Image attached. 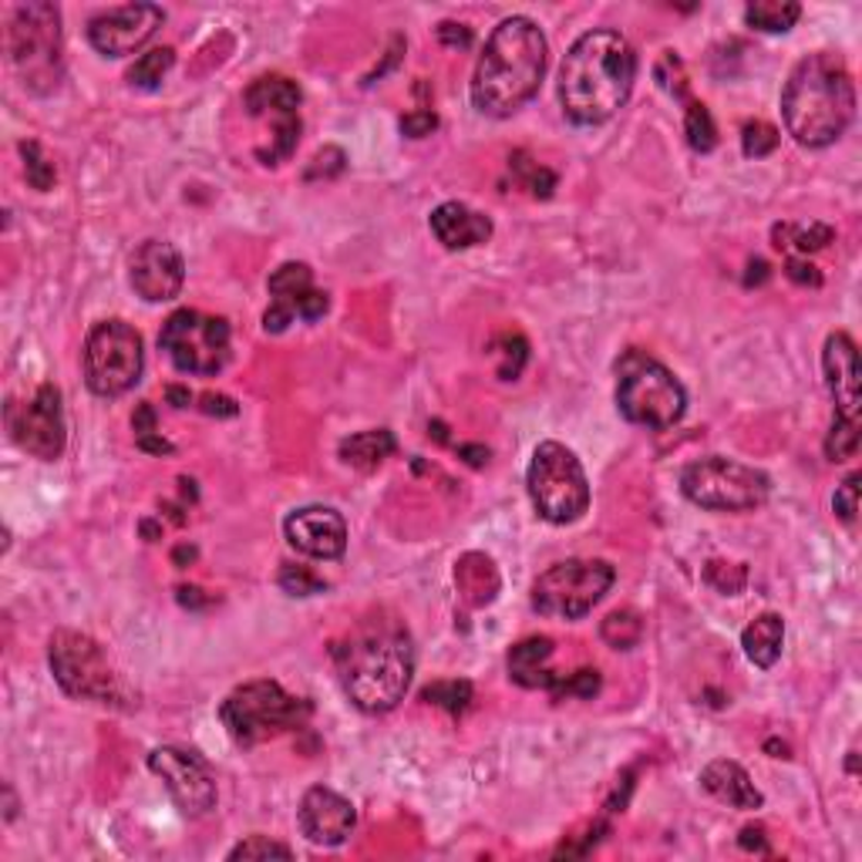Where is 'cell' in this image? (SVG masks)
<instances>
[{"label":"cell","instance_id":"obj_2","mask_svg":"<svg viewBox=\"0 0 862 862\" xmlns=\"http://www.w3.org/2000/svg\"><path fill=\"white\" fill-rule=\"evenodd\" d=\"M337 663V681L364 715H384L405 701L415 674L411 634L395 620H371L347 640L331 647Z\"/></svg>","mask_w":862,"mask_h":862},{"label":"cell","instance_id":"obj_24","mask_svg":"<svg viewBox=\"0 0 862 862\" xmlns=\"http://www.w3.org/2000/svg\"><path fill=\"white\" fill-rule=\"evenodd\" d=\"M701 789L708 795H715L718 802L731 805V809H741V812H755L765 805V795L755 789L752 775L731 758H715L711 765H704Z\"/></svg>","mask_w":862,"mask_h":862},{"label":"cell","instance_id":"obj_59","mask_svg":"<svg viewBox=\"0 0 862 862\" xmlns=\"http://www.w3.org/2000/svg\"><path fill=\"white\" fill-rule=\"evenodd\" d=\"M765 752H768L771 758H792V755H789V744H786V741H778V738H768V741H765Z\"/></svg>","mask_w":862,"mask_h":862},{"label":"cell","instance_id":"obj_30","mask_svg":"<svg viewBox=\"0 0 862 862\" xmlns=\"http://www.w3.org/2000/svg\"><path fill=\"white\" fill-rule=\"evenodd\" d=\"M799 17H802V8L795 0H755V4L744 8L749 27L765 31V34H786L795 27Z\"/></svg>","mask_w":862,"mask_h":862},{"label":"cell","instance_id":"obj_15","mask_svg":"<svg viewBox=\"0 0 862 862\" xmlns=\"http://www.w3.org/2000/svg\"><path fill=\"white\" fill-rule=\"evenodd\" d=\"M8 431L21 452L55 462L64 452L68 428H64V408H61V391L48 381L34 391L27 405L11 402L8 405Z\"/></svg>","mask_w":862,"mask_h":862},{"label":"cell","instance_id":"obj_37","mask_svg":"<svg viewBox=\"0 0 862 862\" xmlns=\"http://www.w3.org/2000/svg\"><path fill=\"white\" fill-rule=\"evenodd\" d=\"M21 159H24V176H27V185L37 189V192H48L58 179L55 172V163L45 155V148L37 142H21Z\"/></svg>","mask_w":862,"mask_h":862},{"label":"cell","instance_id":"obj_41","mask_svg":"<svg viewBox=\"0 0 862 862\" xmlns=\"http://www.w3.org/2000/svg\"><path fill=\"white\" fill-rule=\"evenodd\" d=\"M347 169V155H344V148L340 145H324L321 152H313V159H310V166L303 169V179L307 182H327V179H337L340 172Z\"/></svg>","mask_w":862,"mask_h":862},{"label":"cell","instance_id":"obj_43","mask_svg":"<svg viewBox=\"0 0 862 862\" xmlns=\"http://www.w3.org/2000/svg\"><path fill=\"white\" fill-rule=\"evenodd\" d=\"M600 694V674L594 668H583V671H573L570 678H560L553 684V697L563 701V697H597Z\"/></svg>","mask_w":862,"mask_h":862},{"label":"cell","instance_id":"obj_19","mask_svg":"<svg viewBox=\"0 0 862 862\" xmlns=\"http://www.w3.org/2000/svg\"><path fill=\"white\" fill-rule=\"evenodd\" d=\"M287 542L310 560H340L347 550V523L331 505L294 508L284 523Z\"/></svg>","mask_w":862,"mask_h":862},{"label":"cell","instance_id":"obj_9","mask_svg":"<svg viewBox=\"0 0 862 862\" xmlns=\"http://www.w3.org/2000/svg\"><path fill=\"white\" fill-rule=\"evenodd\" d=\"M529 499L539 519L553 523V526H570L583 519V513L590 508V482L579 458L560 445V442H539L526 472Z\"/></svg>","mask_w":862,"mask_h":862},{"label":"cell","instance_id":"obj_26","mask_svg":"<svg viewBox=\"0 0 862 862\" xmlns=\"http://www.w3.org/2000/svg\"><path fill=\"white\" fill-rule=\"evenodd\" d=\"M455 586L458 594L468 607H489L495 597H499V570L495 563L486 556V553H465L458 563H455Z\"/></svg>","mask_w":862,"mask_h":862},{"label":"cell","instance_id":"obj_22","mask_svg":"<svg viewBox=\"0 0 862 862\" xmlns=\"http://www.w3.org/2000/svg\"><path fill=\"white\" fill-rule=\"evenodd\" d=\"M270 307L263 313V331L266 334H284L294 318H297V310H300V300L313 290V273L307 263H284L270 273Z\"/></svg>","mask_w":862,"mask_h":862},{"label":"cell","instance_id":"obj_29","mask_svg":"<svg viewBox=\"0 0 862 862\" xmlns=\"http://www.w3.org/2000/svg\"><path fill=\"white\" fill-rule=\"evenodd\" d=\"M771 240H775V250L795 247L799 253H815V250H826L836 240V229L829 223H809V226L778 223L771 229Z\"/></svg>","mask_w":862,"mask_h":862},{"label":"cell","instance_id":"obj_16","mask_svg":"<svg viewBox=\"0 0 862 862\" xmlns=\"http://www.w3.org/2000/svg\"><path fill=\"white\" fill-rule=\"evenodd\" d=\"M148 768H152V775L163 778V786L169 789V795L182 815L200 818V815H209L216 809V778H213L209 765L195 752L172 749V744H166V749H152Z\"/></svg>","mask_w":862,"mask_h":862},{"label":"cell","instance_id":"obj_21","mask_svg":"<svg viewBox=\"0 0 862 862\" xmlns=\"http://www.w3.org/2000/svg\"><path fill=\"white\" fill-rule=\"evenodd\" d=\"M822 374H826L829 395L836 402V415L859 421L862 364H859V347L846 331H836L826 337V347H822Z\"/></svg>","mask_w":862,"mask_h":862},{"label":"cell","instance_id":"obj_49","mask_svg":"<svg viewBox=\"0 0 862 862\" xmlns=\"http://www.w3.org/2000/svg\"><path fill=\"white\" fill-rule=\"evenodd\" d=\"M435 34H439V41H442L445 48H452V51H465V48H472V41H476L472 27L455 24V21H442Z\"/></svg>","mask_w":862,"mask_h":862},{"label":"cell","instance_id":"obj_8","mask_svg":"<svg viewBox=\"0 0 862 862\" xmlns=\"http://www.w3.org/2000/svg\"><path fill=\"white\" fill-rule=\"evenodd\" d=\"M48 663L64 694L77 701L111 704V708H119V704L132 708V704H125L129 687L119 668H115L108 650L95 637L77 631H55L48 640Z\"/></svg>","mask_w":862,"mask_h":862},{"label":"cell","instance_id":"obj_13","mask_svg":"<svg viewBox=\"0 0 862 862\" xmlns=\"http://www.w3.org/2000/svg\"><path fill=\"white\" fill-rule=\"evenodd\" d=\"M159 347L182 374H219L229 361V324L200 310H176L159 331Z\"/></svg>","mask_w":862,"mask_h":862},{"label":"cell","instance_id":"obj_45","mask_svg":"<svg viewBox=\"0 0 862 862\" xmlns=\"http://www.w3.org/2000/svg\"><path fill=\"white\" fill-rule=\"evenodd\" d=\"M657 82L663 92H671L674 98H687V74H684V64L674 51H663L660 64H657Z\"/></svg>","mask_w":862,"mask_h":862},{"label":"cell","instance_id":"obj_60","mask_svg":"<svg viewBox=\"0 0 862 862\" xmlns=\"http://www.w3.org/2000/svg\"><path fill=\"white\" fill-rule=\"evenodd\" d=\"M139 529H142L145 542H155V539L163 536V526H159V523H152V519H142V523H139Z\"/></svg>","mask_w":862,"mask_h":862},{"label":"cell","instance_id":"obj_46","mask_svg":"<svg viewBox=\"0 0 862 862\" xmlns=\"http://www.w3.org/2000/svg\"><path fill=\"white\" fill-rule=\"evenodd\" d=\"M859 482H862V476L852 472V476L836 489V495H833V508H836V516H839L842 523H855V513H859Z\"/></svg>","mask_w":862,"mask_h":862},{"label":"cell","instance_id":"obj_39","mask_svg":"<svg viewBox=\"0 0 862 862\" xmlns=\"http://www.w3.org/2000/svg\"><path fill=\"white\" fill-rule=\"evenodd\" d=\"M855 452H859V421L836 415L829 435H826V455H829V462H846Z\"/></svg>","mask_w":862,"mask_h":862},{"label":"cell","instance_id":"obj_51","mask_svg":"<svg viewBox=\"0 0 862 862\" xmlns=\"http://www.w3.org/2000/svg\"><path fill=\"white\" fill-rule=\"evenodd\" d=\"M132 428H135V439L142 435H152V431H159V424H155V408L148 402H142L132 415Z\"/></svg>","mask_w":862,"mask_h":862},{"label":"cell","instance_id":"obj_17","mask_svg":"<svg viewBox=\"0 0 862 862\" xmlns=\"http://www.w3.org/2000/svg\"><path fill=\"white\" fill-rule=\"evenodd\" d=\"M166 11L155 4H125L101 11L88 21V41L105 58L135 55L148 37L163 27Z\"/></svg>","mask_w":862,"mask_h":862},{"label":"cell","instance_id":"obj_11","mask_svg":"<svg viewBox=\"0 0 862 862\" xmlns=\"http://www.w3.org/2000/svg\"><path fill=\"white\" fill-rule=\"evenodd\" d=\"M616 579L607 560H566L532 583V610L553 620H579L590 613Z\"/></svg>","mask_w":862,"mask_h":862},{"label":"cell","instance_id":"obj_50","mask_svg":"<svg viewBox=\"0 0 862 862\" xmlns=\"http://www.w3.org/2000/svg\"><path fill=\"white\" fill-rule=\"evenodd\" d=\"M200 411L209 418H237L240 405L229 395H219V391H206V395H200Z\"/></svg>","mask_w":862,"mask_h":862},{"label":"cell","instance_id":"obj_40","mask_svg":"<svg viewBox=\"0 0 862 862\" xmlns=\"http://www.w3.org/2000/svg\"><path fill=\"white\" fill-rule=\"evenodd\" d=\"M277 583H280V590L290 597H318L327 590V583L318 573H310L307 566H294V563H284Z\"/></svg>","mask_w":862,"mask_h":862},{"label":"cell","instance_id":"obj_32","mask_svg":"<svg viewBox=\"0 0 862 862\" xmlns=\"http://www.w3.org/2000/svg\"><path fill=\"white\" fill-rule=\"evenodd\" d=\"M684 135H687V145L694 152H711L718 145V125L711 119V111L704 101H691L684 105Z\"/></svg>","mask_w":862,"mask_h":862},{"label":"cell","instance_id":"obj_54","mask_svg":"<svg viewBox=\"0 0 862 862\" xmlns=\"http://www.w3.org/2000/svg\"><path fill=\"white\" fill-rule=\"evenodd\" d=\"M139 442V448L142 452H148V455H172L176 452V445L172 442H166L159 431H152V435H142V439H135Z\"/></svg>","mask_w":862,"mask_h":862},{"label":"cell","instance_id":"obj_36","mask_svg":"<svg viewBox=\"0 0 862 862\" xmlns=\"http://www.w3.org/2000/svg\"><path fill=\"white\" fill-rule=\"evenodd\" d=\"M704 583L718 590L721 597H738L749 586V566L728 563V560H708L704 563Z\"/></svg>","mask_w":862,"mask_h":862},{"label":"cell","instance_id":"obj_14","mask_svg":"<svg viewBox=\"0 0 862 862\" xmlns=\"http://www.w3.org/2000/svg\"><path fill=\"white\" fill-rule=\"evenodd\" d=\"M300 101L303 92L297 82L284 74H263L247 88L243 105L253 119H273V135L266 148H256V159L263 166H280L300 145Z\"/></svg>","mask_w":862,"mask_h":862},{"label":"cell","instance_id":"obj_25","mask_svg":"<svg viewBox=\"0 0 862 862\" xmlns=\"http://www.w3.org/2000/svg\"><path fill=\"white\" fill-rule=\"evenodd\" d=\"M553 657V640L550 637H526L519 640L513 650H508V678H513L519 687H542L553 691V684L560 681V674H553L546 663Z\"/></svg>","mask_w":862,"mask_h":862},{"label":"cell","instance_id":"obj_58","mask_svg":"<svg viewBox=\"0 0 862 862\" xmlns=\"http://www.w3.org/2000/svg\"><path fill=\"white\" fill-rule=\"evenodd\" d=\"M192 560H195V546H189V542L176 546V553H172V563H176L179 570H185V566H189Z\"/></svg>","mask_w":862,"mask_h":862},{"label":"cell","instance_id":"obj_28","mask_svg":"<svg viewBox=\"0 0 862 862\" xmlns=\"http://www.w3.org/2000/svg\"><path fill=\"white\" fill-rule=\"evenodd\" d=\"M395 435L387 428H368L340 442V462L358 468V472H374V468L395 452Z\"/></svg>","mask_w":862,"mask_h":862},{"label":"cell","instance_id":"obj_12","mask_svg":"<svg viewBox=\"0 0 862 862\" xmlns=\"http://www.w3.org/2000/svg\"><path fill=\"white\" fill-rule=\"evenodd\" d=\"M142 337L125 321H101L85 340V384L98 398H119L142 378Z\"/></svg>","mask_w":862,"mask_h":862},{"label":"cell","instance_id":"obj_5","mask_svg":"<svg viewBox=\"0 0 862 862\" xmlns=\"http://www.w3.org/2000/svg\"><path fill=\"white\" fill-rule=\"evenodd\" d=\"M310 715H313L310 701L287 694L270 678L240 684L219 704V721L240 749H256V744L270 738L300 731L310 721Z\"/></svg>","mask_w":862,"mask_h":862},{"label":"cell","instance_id":"obj_56","mask_svg":"<svg viewBox=\"0 0 862 862\" xmlns=\"http://www.w3.org/2000/svg\"><path fill=\"white\" fill-rule=\"evenodd\" d=\"M768 280V263L765 260H752L749 273H744V287H762Z\"/></svg>","mask_w":862,"mask_h":862},{"label":"cell","instance_id":"obj_44","mask_svg":"<svg viewBox=\"0 0 862 862\" xmlns=\"http://www.w3.org/2000/svg\"><path fill=\"white\" fill-rule=\"evenodd\" d=\"M273 855H277V859H290L294 849L284 846V842H277V839H270V836H250L240 846L229 849V859H273Z\"/></svg>","mask_w":862,"mask_h":862},{"label":"cell","instance_id":"obj_23","mask_svg":"<svg viewBox=\"0 0 862 862\" xmlns=\"http://www.w3.org/2000/svg\"><path fill=\"white\" fill-rule=\"evenodd\" d=\"M428 223L445 250H472L492 237V219L465 203H442Z\"/></svg>","mask_w":862,"mask_h":862},{"label":"cell","instance_id":"obj_61","mask_svg":"<svg viewBox=\"0 0 862 862\" xmlns=\"http://www.w3.org/2000/svg\"><path fill=\"white\" fill-rule=\"evenodd\" d=\"M428 431H435V439H439V442H448V428H445L442 421H431Z\"/></svg>","mask_w":862,"mask_h":862},{"label":"cell","instance_id":"obj_20","mask_svg":"<svg viewBox=\"0 0 862 862\" xmlns=\"http://www.w3.org/2000/svg\"><path fill=\"white\" fill-rule=\"evenodd\" d=\"M297 818H300V833L313 846H340L350 839V833L358 826V812L350 805V799L324 786H313L303 795Z\"/></svg>","mask_w":862,"mask_h":862},{"label":"cell","instance_id":"obj_42","mask_svg":"<svg viewBox=\"0 0 862 862\" xmlns=\"http://www.w3.org/2000/svg\"><path fill=\"white\" fill-rule=\"evenodd\" d=\"M778 148V129L768 125V122H749L741 129V152L749 155V159H765Z\"/></svg>","mask_w":862,"mask_h":862},{"label":"cell","instance_id":"obj_1","mask_svg":"<svg viewBox=\"0 0 862 862\" xmlns=\"http://www.w3.org/2000/svg\"><path fill=\"white\" fill-rule=\"evenodd\" d=\"M637 82V51L613 27L586 31L560 68V105L573 125H603L626 105Z\"/></svg>","mask_w":862,"mask_h":862},{"label":"cell","instance_id":"obj_7","mask_svg":"<svg viewBox=\"0 0 862 862\" xmlns=\"http://www.w3.org/2000/svg\"><path fill=\"white\" fill-rule=\"evenodd\" d=\"M8 51L31 95H48L64 77V41H61V11L48 0L21 4L11 14Z\"/></svg>","mask_w":862,"mask_h":862},{"label":"cell","instance_id":"obj_57","mask_svg":"<svg viewBox=\"0 0 862 862\" xmlns=\"http://www.w3.org/2000/svg\"><path fill=\"white\" fill-rule=\"evenodd\" d=\"M166 402H169L172 408H189V405H192V391L182 387V384H169V387H166Z\"/></svg>","mask_w":862,"mask_h":862},{"label":"cell","instance_id":"obj_31","mask_svg":"<svg viewBox=\"0 0 862 862\" xmlns=\"http://www.w3.org/2000/svg\"><path fill=\"white\" fill-rule=\"evenodd\" d=\"M600 637L603 644H610L613 650H634L644 640V616L634 607H623L607 613V620L600 623Z\"/></svg>","mask_w":862,"mask_h":862},{"label":"cell","instance_id":"obj_53","mask_svg":"<svg viewBox=\"0 0 862 862\" xmlns=\"http://www.w3.org/2000/svg\"><path fill=\"white\" fill-rule=\"evenodd\" d=\"M176 600H179L182 607H189V610H203V607L213 603V597H203L200 586H179V590H176Z\"/></svg>","mask_w":862,"mask_h":862},{"label":"cell","instance_id":"obj_55","mask_svg":"<svg viewBox=\"0 0 862 862\" xmlns=\"http://www.w3.org/2000/svg\"><path fill=\"white\" fill-rule=\"evenodd\" d=\"M489 448L486 445H458V458H465L472 468H486L489 465Z\"/></svg>","mask_w":862,"mask_h":862},{"label":"cell","instance_id":"obj_34","mask_svg":"<svg viewBox=\"0 0 862 862\" xmlns=\"http://www.w3.org/2000/svg\"><path fill=\"white\" fill-rule=\"evenodd\" d=\"M492 355H499V378L502 381H516L529 361V340L523 334H499L492 344Z\"/></svg>","mask_w":862,"mask_h":862},{"label":"cell","instance_id":"obj_52","mask_svg":"<svg viewBox=\"0 0 862 862\" xmlns=\"http://www.w3.org/2000/svg\"><path fill=\"white\" fill-rule=\"evenodd\" d=\"M738 842H741V849H749V852H768V839H765L762 826H744Z\"/></svg>","mask_w":862,"mask_h":862},{"label":"cell","instance_id":"obj_6","mask_svg":"<svg viewBox=\"0 0 862 862\" xmlns=\"http://www.w3.org/2000/svg\"><path fill=\"white\" fill-rule=\"evenodd\" d=\"M616 411L654 431L674 428L687 411V391L657 358L640 347L623 350L616 361Z\"/></svg>","mask_w":862,"mask_h":862},{"label":"cell","instance_id":"obj_10","mask_svg":"<svg viewBox=\"0 0 862 862\" xmlns=\"http://www.w3.org/2000/svg\"><path fill=\"white\" fill-rule=\"evenodd\" d=\"M681 492L687 502L711 508V513H752L768 502L771 479L755 465L708 455L691 462L681 472Z\"/></svg>","mask_w":862,"mask_h":862},{"label":"cell","instance_id":"obj_48","mask_svg":"<svg viewBox=\"0 0 862 862\" xmlns=\"http://www.w3.org/2000/svg\"><path fill=\"white\" fill-rule=\"evenodd\" d=\"M786 277L799 287H822V273L812 260L805 256H789L786 260Z\"/></svg>","mask_w":862,"mask_h":862},{"label":"cell","instance_id":"obj_4","mask_svg":"<svg viewBox=\"0 0 862 862\" xmlns=\"http://www.w3.org/2000/svg\"><path fill=\"white\" fill-rule=\"evenodd\" d=\"M781 119L805 148L839 142L855 119V85L846 61L833 51L805 55L781 88Z\"/></svg>","mask_w":862,"mask_h":862},{"label":"cell","instance_id":"obj_33","mask_svg":"<svg viewBox=\"0 0 862 862\" xmlns=\"http://www.w3.org/2000/svg\"><path fill=\"white\" fill-rule=\"evenodd\" d=\"M172 64H176V51L172 48H152L129 68L125 77H129L132 88H155L169 74Z\"/></svg>","mask_w":862,"mask_h":862},{"label":"cell","instance_id":"obj_3","mask_svg":"<svg viewBox=\"0 0 862 862\" xmlns=\"http://www.w3.org/2000/svg\"><path fill=\"white\" fill-rule=\"evenodd\" d=\"M550 45L536 21L505 17L486 41L472 74V105L489 119H508L542 85Z\"/></svg>","mask_w":862,"mask_h":862},{"label":"cell","instance_id":"obj_47","mask_svg":"<svg viewBox=\"0 0 862 862\" xmlns=\"http://www.w3.org/2000/svg\"><path fill=\"white\" fill-rule=\"evenodd\" d=\"M402 132L408 135V139H424V135H431L439 129V115L431 111V108H415V111H408V115H402Z\"/></svg>","mask_w":862,"mask_h":862},{"label":"cell","instance_id":"obj_38","mask_svg":"<svg viewBox=\"0 0 862 862\" xmlns=\"http://www.w3.org/2000/svg\"><path fill=\"white\" fill-rule=\"evenodd\" d=\"M508 163H513V172H519V182L536 195V200H550L553 189H556V172L553 169H542V166L529 163L526 152H516Z\"/></svg>","mask_w":862,"mask_h":862},{"label":"cell","instance_id":"obj_27","mask_svg":"<svg viewBox=\"0 0 862 862\" xmlns=\"http://www.w3.org/2000/svg\"><path fill=\"white\" fill-rule=\"evenodd\" d=\"M781 644H786V620L778 613H762L741 631V647L755 668L768 671L781 657Z\"/></svg>","mask_w":862,"mask_h":862},{"label":"cell","instance_id":"obj_35","mask_svg":"<svg viewBox=\"0 0 862 862\" xmlns=\"http://www.w3.org/2000/svg\"><path fill=\"white\" fill-rule=\"evenodd\" d=\"M421 697L428 704H435V708L448 711V715H462L468 711V704H472V684L468 681H431Z\"/></svg>","mask_w":862,"mask_h":862},{"label":"cell","instance_id":"obj_18","mask_svg":"<svg viewBox=\"0 0 862 862\" xmlns=\"http://www.w3.org/2000/svg\"><path fill=\"white\" fill-rule=\"evenodd\" d=\"M129 280H132V290L148 303L176 300L185 284V260L166 240H145L132 253Z\"/></svg>","mask_w":862,"mask_h":862}]
</instances>
